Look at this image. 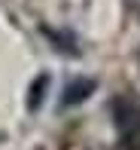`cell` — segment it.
Instances as JSON below:
<instances>
[{
	"label": "cell",
	"instance_id": "3",
	"mask_svg": "<svg viewBox=\"0 0 140 150\" xmlns=\"http://www.w3.org/2000/svg\"><path fill=\"white\" fill-rule=\"evenodd\" d=\"M46 83H49V77H40V83H37V89H34V92H43V86H46ZM40 101H43V95H34V98L28 101V104H31V110H37V104H40Z\"/></svg>",
	"mask_w": 140,
	"mask_h": 150
},
{
	"label": "cell",
	"instance_id": "1",
	"mask_svg": "<svg viewBox=\"0 0 140 150\" xmlns=\"http://www.w3.org/2000/svg\"><path fill=\"white\" fill-rule=\"evenodd\" d=\"M110 113L122 144L128 150H140V101L131 95H119L110 101Z\"/></svg>",
	"mask_w": 140,
	"mask_h": 150
},
{
	"label": "cell",
	"instance_id": "2",
	"mask_svg": "<svg viewBox=\"0 0 140 150\" xmlns=\"http://www.w3.org/2000/svg\"><path fill=\"white\" fill-rule=\"evenodd\" d=\"M95 89H98V80H91V77H76V80H70V83L61 89L58 107H61V110H67V107L82 104V101L88 98V95L95 92Z\"/></svg>",
	"mask_w": 140,
	"mask_h": 150
}]
</instances>
